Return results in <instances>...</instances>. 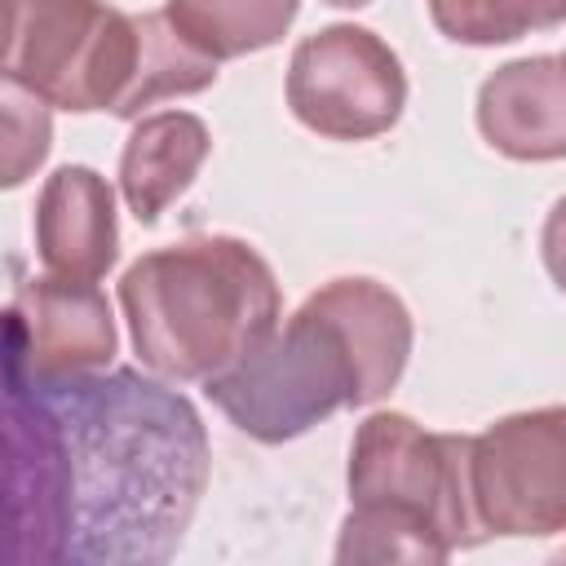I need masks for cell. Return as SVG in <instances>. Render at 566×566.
<instances>
[{"label":"cell","mask_w":566,"mask_h":566,"mask_svg":"<svg viewBox=\"0 0 566 566\" xmlns=\"http://www.w3.org/2000/svg\"><path fill=\"white\" fill-rule=\"evenodd\" d=\"M71 455L66 562H168L208 486L199 411L137 371H80L40 380Z\"/></svg>","instance_id":"cell-1"},{"label":"cell","mask_w":566,"mask_h":566,"mask_svg":"<svg viewBox=\"0 0 566 566\" xmlns=\"http://www.w3.org/2000/svg\"><path fill=\"white\" fill-rule=\"evenodd\" d=\"M411 310L367 274L323 283L234 367L203 380L221 416L265 442H292L340 407L380 402L411 358Z\"/></svg>","instance_id":"cell-2"},{"label":"cell","mask_w":566,"mask_h":566,"mask_svg":"<svg viewBox=\"0 0 566 566\" xmlns=\"http://www.w3.org/2000/svg\"><path fill=\"white\" fill-rule=\"evenodd\" d=\"M119 305L142 367L168 380H208L234 367L283 318L270 261L234 234L142 252L119 279Z\"/></svg>","instance_id":"cell-3"},{"label":"cell","mask_w":566,"mask_h":566,"mask_svg":"<svg viewBox=\"0 0 566 566\" xmlns=\"http://www.w3.org/2000/svg\"><path fill=\"white\" fill-rule=\"evenodd\" d=\"M464 438L407 411H371L349 447V513L336 562H447L482 544L464 495Z\"/></svg>","instance_id":"cell-4"},{"label":"cell","mask_w":566,"mask_h":566,"mask_svg":"<svg viewBox=\"0 0 566 566\" xmlns=\"http://www.w3.org/2000/svg\"><path fill=\"white\" fill-rule=\"evenodd\" d=\"M71 455L62 420L22 367L18 314L0 310V566L66 562Z\"/></svg>","instance_id":"cell-5"},{"label":"cell","mask_w":566,"mask_h":566,"mask_svg":"<svg viewBox=\"0 0 566 566\" xmlns=\"http://www.w3.org/2000/svg\"><path fill=\"white\" fill-rule=\"evenodd\" d=\"M133 13L106 0H0V80L57 111H115L133 71Z\"/></svg>","instance_id":"cell-6"},{"label":"cell","mask_w":566,"mask_h":566,"mask_svg":"<svg viewBox=\"0 0 566 566\" xmlns=\"http://www.w3.org/2000/svg\"><path fill=\"white\" fill-rule=\"evenodd\" d=\"M464 495L482 539L566 531V411H513L464 438Z\"/></svg>","instance_id":"cell-7"},{"label":"cell","mask_w":566,"mask_h":566,"mask_svg":"<svg viewBox=\"0 0 566 566\" xmlns=\"http://www.w3.org/2000/svg\"><path fill=\"white\" fill-rule=\"evenodd\" d=\"M287 106L296 124L327 142H367L398 124L407 71L376 31L332 22L292 49Z\"/></svg>","instance_id":"cell-8"},{"label":"cell","mask_w":566,"mask_h":566,"mask_svg":"<svg viewBox=\"0 0 566 566\" xmlns=\"http://www.w3.org/2000/svg\"><path fill=\"white\" fill-rule=\"evenodd\" d=\"M9 310L18 314L22 367L31 371V380L102 371L119 349L115 314L97 283L40 274L18 287Z\"/></svg>","instance_id":"cell-9"},{"label":"cell","mask_w":566,"mask_h":566,"mask_svg":"<svg viewBox=\"0 0 566 566\" xmlns=\"http://www.w3.org/2000/svg\"><path fill=\"white\" fill-rule=\"evenodd\" d=\"M562 53L495 66L478 88V133L517 164H553L566 155V71Z\"/></svg>","instance_id":"cell-10"},{"label":"cell","mask_w":566,"mask_h":566,"mask_svg":"<svg viewBox=\"0 0 566 566\" xmlns=\"http://www.w3.org/2000/svg\"><path fill=\"white\" fill-rule=\"evenodd\" d=\"M35 252L44 274L97 283L119 256L115 190L88 164H62L40 186L35 203Z\"/></svg>","instance_id":"cell-11"},{"label":"cell","mask_w":566,"mask_h":566,"mask_svg":"<svg viewBox=\"0 0 566 566\" xmlns=\"http://www.w3.org/2000/svg\"><path fill=\"white\" fill-rule=\"evenodd\" d=\"M212 150L208 124L190 111L142 115L119 150V195L142 226H155L199 177Z\"/></svg>","instance_id":"cell-12"},{"label":"cell","mask_w":566,"mask_h":566,"mask_svg":"<svg viewBox=\"0 0 566 566\" xmlns=\"http://www.w3.org/2000/svg\"><path fill=\"white\" fill-rule=\"evenodd\" d=\"M137 27V49H133V71L128 84L115 102V119H142L150 106L190 97L217 84V62L199 53L168 18L159 13H133Z\"/></svg>","instance_id":"cell-13"},{"label":"cell","mask_w":566,"mask_h":566,"mask_svg":"<svg viewBox=\"0 0 566 566\" xmlns=\"http://www.w3.org/2000/svg\"><path fill=\"white\" fill-rule=\"evenodd\" d=\"M296 13L301 0H164V18L212 62L274 49Z\"/></svg>","instance_id":"cell-14"},{"label":"cell","mask_w":566,"mask_h":566,"mask_svg":"<svg viewBox=\"0 0 566 566\" xmlns=\"http://www.w3.org/2000/svg\"><path fill=\"white\" fill-rule=\"evenodd\" d=\"M429 18L451 44L495 49L562 27L566 0H429Z\"/></svg>","instance_id":"cell-15"},{"label":"cell","mask_w":566,"mask_h":566,"mask_svg":"<svg viewBox=\"0 0 566 566\" xmlns=\"http://www.w3.org/2000/svg\"><path fill=\"white\" fill-rule=\"evenodd\" d=\"M53 150V106L31 88L0 80V190L27 186Z\"/></svg>","instance_id":"cell-16"},{"label":"cell","mask_w":566,"mask_h":566,"mask_svg":"<svg viewBox=\"0 0 566 566\" xmlns=\"http://www.w3.org/2000/svg\"><path fill=\"white\" fill-rule=\"evenodd\" d=\"M323 4H336V9H363V4H371V0H323Z\"/></svg>","instance_id":"cell-17"}]
</instances>
